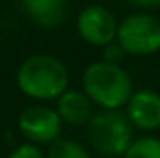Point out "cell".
<instances>
[{
    "label": "cell",
    "instance_id": "obj_1",
    "mask_svg": "<svg viewBox=\"0 0 160 158\" xmlns=\"http://www.w3.org/2000/svg\"><path fill=\"white\" fill-rule=\"evenodd\" d=\"M82 91L99 110H121L134 93L130 73L116 63L91 62L82 73Z\"/></svg>",
    "mask_w": 160,
    "mask_h": 158
},
{
    "label": "cell",
    "instance_id": "obj_2",
    "mask_svg": "<svg viewBox=\"0 0 160 158\" xmlns=\"http://www.w3.org/2000/svg\"><path fill=\"white\" fill-rule=\"evenodd\" d=\"M17 87L30 99L48 102L69 89V71L52 54H32L17 69Z\"/></svg>",
    "mask_w": 160,
    "mask_h": 158
},
{
    "label": "cell",
    "instance_id": "obj_3",
    "mask_svg": "<svg viewBox=\"0 0 160 158\" xmlns=\"http://www.w3.org/2000/svg\"><path fill=\"white\" fill-rule=\"evenodd\" d=\"M89 147L102 158H121L134 140V128L121 110H99L86 125Z\"/></svg>",
    "mask_w": 160,
    "mask_h": 158
},
{
    "label": "cell",
    "instance_id": "obj_4",
    "mask_svg": "<svg viewBox=\"0 0 160 158\" xmlns=\"http://www.w3.org/2000/svg\"><path fill=\"white\" fill-rule=\"evenodd\" d=\"M116 43L125 54L145 58L160 52V19L149 11H134L118 22Z\"/></svg>",
    "mask_w": 160,
    "mask_h": 158
},
{
    "label": "cell",
    "instance_id": "obj_5",
    "mask_svg": "<svg viewBox=\"0 0 160 158\" xmlns=\"http://www.w3.org/2000/svg\"><path fill=\"white\" fill-rule=\"evenodd\" d=\"M118 19L116 15L102 4H89L82 7L77 15V32L80 39L89 47L102 48L116 41L118 34Z\"/></svg>",
    "mask_w": 160,
    "mask_h": 158
},
{
    "label": "cell",
    "instance_id": "obj_6",
    "mask_svg": "<svg viewBox=\"0 0 160 158\" xmlns=\"http://www.w3.org/2000/svg\"><path fill=\"white\" fill-rule=\"evenodd\" d=\"M19 130L28 143L34 145H50L62 134L63 123L58 117L54 108L45 104H34L21 112L19 116Z\"/></svg>",
    "mask_w": 160,
    "mask_h": 158
},
{
    "label": "cell",
    "instance_id": "obj_7",
    "mask_svg": "<svg viewBox=\"0 0 160 158\" xmlns=\"http://www.w3.org/2000/svg\"><path fill=\"white\" fill-rule=\"evenodd\" d=\"M125 116L136 130L145 134L160 130V93L155 89H134L125 104Z\"/></svg>",
    "mask_w": 160,
    "mask_h": 158
},
{
    "label": "cell",
    "instance_id": "obj_8",
    "mask_svg": "<svg viewBox=\"0 0 160 158\" xmlns=\"http://www.w3.org/2000/svg\"><path fill=\"white\" fill-rule=\"evenodd\" d=\"M24 17L43 30L60 28L69 15V0H21Z\"/></svg>",
    "mask_w": 160,
    "mask_h": 158
},
{
    "label": "cell",
    "instance_id": "obj_9",
    "mask_svg": "<svg viewBox=\"0 0 160 158\" xmlns=\"http://www.w3.org/2000/svg\"><path fill=\"white\" fill-rule=\"evenodd\" d=\"M56 114L63 125L69 126H86L93 112L91 101L86 97L82 89H65L56 99Z\"/></svg>",
    "mask_w": 160,
    "mask_h": 158
},
{
    "label": "cell",
    "instance_id": "obj_10",
    "mask_svg": "<svg viewBox=\"0 0 160 158\" xmlns=\"http://www.w3.org/2000/svg\"><path fill=\"white\" fill-rule=\"evenodd\" d=\"M45 158H91V153L88 151L86 145H82L77 140L60 136L56 141L48 145Z\"/></svg>",
    "mask_w": 160,
    "mask_h": 158
},
{
    "label": "cell",
    "instance_id": "obj_11",
    "mask_svg": "<svg viewBox=\"0 0 160 158\" xmlns=\"http://www.w3.org/2000/svg\"><path fill=\"white\" fill-rule=\"evenodd\" d=\"M121 158H160V138L153 134L134 138Z\"/></svg>",
    "mask_w": 160,
    "mask_h": 158
},
{
    "label": "cell",
    "instance_id": "obj_12",
    "mask_svg": "<svg viewBox=\"0 0 160 158\" xmlns=\"http://www.w3.org/2000/svg\"><path fill=\"white\" fill-rule=\"evenodd\" d=\"M8 158H45V153L41 151L39 145H34V143H21L17 145Z\"/></svg>",
    "mask_w": 160,
    "mask_h": 158
},
{
    "label": "cell",
    "instance_id": "obj_13",
    "mask_svg": "<svg viewBox=\"0 0 160 158\" xmlns=\"http://www.w3.org/2000/svg\"><path fill=\"white\" fill-rule=\"evenodd\" d=\"M125 56H127V54L123 52V48H121L116 41H112L110 45L102 47V58H101V60H102V62H108V63L121 65V62H123Z\"/></svg>",
    "mask_w": 160,
    "mask_h": 158
},
{
    "label": "cell",
    "instance_id": "obj_14",
    "mask_svg": "<svg viewBox=\"0 0 160 158\" xmlns=\"http://www.w3.org/2000/svg\"><path fill=\"white\" fill-rule=\"evenodd\" d=\"M128 4L140 7L142 11H149V9H158L160 7V0H127Z\"/></svg>",
    "mask_w": 160,
    "mask_h": 158
}]
</instances>
